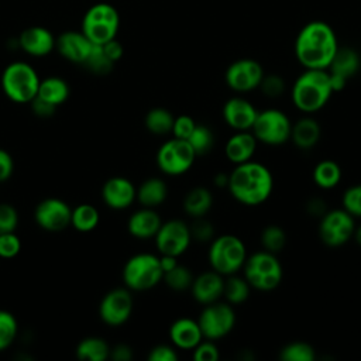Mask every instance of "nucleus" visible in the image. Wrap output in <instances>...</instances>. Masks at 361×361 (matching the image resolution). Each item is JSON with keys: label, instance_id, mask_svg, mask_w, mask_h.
<instances>
[{"label": "nucleus", "instance_id": "obj_1", "mask_svg": "<svg viewBox=\"0 0 361 361\" xmlns=\"http://www.w3.org/2000/svg\"><path fill=\"white\" fill-rule=\"evenodd\" d=\"M337 49L334 30L320 20L302 27L295 41V56L305 69H327Z\"/></svg>", "mask_w": 361, "mask_h": 361}, {"label": "nucleus", "instance_id": "obj_2", "mask_svg": "<svg viewBox=\"0 0 361 361\" xmlns=\"http://www.w3.org/2000/svg\"><path fill=\"white\" fill-rule=\"evenodd\" d=\"M227 188L241 204L259 206L271 196L274 178L265 165L250 159L235 165L228 175Z\"/></svg>", "mask_w": 361, "mask_h": 361}, {"label": "nucleus", "instance_id": "obj_3", "mask_svg": "<svg viewBox=\"0 0 361 361\" xmlns=\"http://www.w3.org/2000/svg\"><path fill=\"white\" fill-rule=\"evenodd\" d=\"M333 93L327 69H305L293 82L290 97L298 110L310 114L323 109Z\"/></svg>", "mask_w": 361, "mask_h": 361}, {"label": "nucleus", "instance_id": "obj_4", "mask_svg": "<svg viewBox=\"0 0 361 361\" xmlns=\"http://www.w3.org/2000/svg\"><path fill=\"white\" fill-rule=\"evenodd\" d=\"M243 271L250 286L262 292H269L278 288L283 275L276 254L265 250L247 255Z\"/></svg>", "mask_w": 361, "mask_h": 361}, {"label": "nucleus", "instance_id": "obj_5", "mask_svg": "<svg viewBox=\"0 0 361 361\" xmlns=\"http://www.w3.org/2000/svg\"><path fill=\"white\" fill-rule=\"evenodd\" d=\"M209 262L213 271L223 276L237 274L247 258L244 243L233 234H223L212 240L209 252Z\"/></svg>", "mask_w": 361, "mask_h": 361}, {"label": "nucleus", "instance_id": "obj_6", "mask_svg": "<svg viewBox=\"0 0 361 361\" xmlns=\"http://www.w3.org/2000/svg\"><path fill=\"white\" fill-rule=\"evenodd\" d=\"M39 82L35 69L21 61L7 65L1 75L3 90L16 103H30L38 93Z\"/></svg>", "mask_w": 361, "mask_h": 361}, {"label": "nucleus", "instance_id": "obj_7", "mask_svg": "<svg viewBox=\"0 0 361 361\" xmlns=\"http://www.w3.org/2000/svg\"><path fill=\"white\" fill-rule=\"evenodd\" d=\"M162 276L159 257L149 252L133 255L123 268V281L131 290H148L157 286Z\"/></svg>", "mask_w": 361, "mask_h": 361}, {"label": "nucleus", "instance_id": "obj_8", "mask_svg": "<svg viewBox=\"0 0 361 361\" xmlns=\"http://www.w3.org/2000/svg\"><path fill=\"white\" fill-rule=\"evenodd\" d=\"M118 25L120 17L117 10L109 3H97L86 11L82 20V32L92 44L103 45L116 38Z\"/></svg>", "mask_w": 361, "mask_h": 361}, {"label": "nucleus", "instance_id": "obj_9", "mask_svg": "<svg viewBox=\"0 0 361 361\" xmlns=\"http://www.w3.org/2000/svg\"><path fill=\"white\" fill-rule=\"evenodd\" d=\"M292 123L289 117L278 109H265L258 111L251 133L258 142L267 145H281L290 138Z\"/></svg>", "mask_w": 361, "mask_h": 361}, {"label": "nucleus", "instance_id": "obj_10", "mask_svg": "<svg viewBox=\"0 0 361 361\" xmlns=\"http://www.w3.org/2000/svg\"><path fill=\"white\" fill-rule=\"evenodd\" d=\"M196 157L197 155L188 140L173 137L159 147L157 152V165L164 173L178 176L192 168Z\"/></svg>", "mask_w": 361, "mask_h": 361}, {"label": "nucleus", "instance_id": "obj_11", "mask_svg": "<svg viewBox=\"0 0 361 361\" xmlns=\"http://www.w3.org/2000/svg\"><path fill=\"white\" fill-rule=\"evenodd\" d=\"M197 323L203 333V337L207 340H220L226 337L235 324V313L230 303L213 302L204 305Z\"/></svg>", "mask_w": 361, "mask_h": 361}, {"label": "nucleus", "instance_id": "obj_12", "mask_svg": "<svg viewBox=\"0 0 361 361\" xmlns=\"http://www.w3.org/2000/svg\"><path fill=\"white\" fill-rule=\"evenodd\" d=\"M355 217L344 209L324 212L319 224V237L327 247H340L353 238Z\"/></svg>", "mask_w": 361, "mask_h": 361}, {"label": "nucleus", "instance_id": "obj_13", "mask_svg": "<svg viewBox=\"0 0 361 361\" xmlns=\"http://www.w3.org/2000/svg\"><path fill=\"white\" fill-rule=\"evenodd\" d=\"M155 245L161 255H182L190 245V227L179 219H172L161 224L155 234Z\"/></svg>", "mask_w": 361, "mask_h": 361}, {"label": "nucleus", "instance_id": "obj_14", "mask_svg": "<svg viewBox=\"0 0 361 361\" xmlns=\"http://www.w3.org/2000/svg\"><path fill=\"white\" fill-rule=\"evenodd\" d=\"M264 75L265 73L259 62L251 58H243L228 65L224 80L231 90L237 93H247L259 87Z\"/></svg>", "mask_w": 361, "mask_h": 361}, {"label": "nucleus", "instance_id": "obj_15", "mask_svg": "<svg viewBox=\"0 0 361 361\" xmlns=\"http://www.w3.org/2000/svg\"><path fill=\"white\" fill-rule=\"evenodd\" d=\"M133 312V296L128 289L116 288L104 295L99 306L100 319L109 326L126 323Z\"/></svg>", "mask_w": 361, "mask_h": 361}, {"label": "nucleus", "instance_id": "obj_16", "mask_svg": "<svg viewBox=\"0 0 361 361\" xmlns=\"http://www.w3.org/2000/svg\"><path fill=\"white\" fill-rule=\"evenodd\" d=\"M72 209L61 199L49 197L38 203L34 212L37 224L47 231H61L71 224Z\"/></svg>", "mask_w": 361, "mask_h": 361}, {"label": "nucleus", "instance_id": "obj_17", "mask_svg": "<svg viewBox=\"0 0 361 361\" xmlns=\"http://www.w3.org/2000/svg\"><path fill=\"white\" fill-rule=\"evenodd\" d=\"M258 110L247 99L235 96L230 97L223 106V118L228 127L237 131L251 130Z\"/></svg>", "mask_w": 361, "mask_h": 361}, {"label": "nucleus", "instance_id": "obj_18", "mask_svg": "<svg viewBox=\"0 0 361 361\" xmlns=\"http://www.w3.org/2000/svg\"><path fill=\"white\" fill-rule=\"evenodd\" d=\"M137 189L131 180L123 176H114L106 180L102 188V197L104 203L116 210L126 209L131 206L135 200Z\"/></svg>", "mask_w": 361, "mask_h": 361}, {"label": "nucleus", "instance_id": "obj_19", "mask_svg": "<svg viewBox=\"0 0 361 361\" xmlns=\"http://www.w3.org/2000/svg\"><path fill=\"white\" fill-rule=\"evenodd\" d=\"M223 286H224L223 275L212 269L207 272H202L200 275L193 278L190 290L196 302L202 305H209V303L217 302L223 296Z\"/></svg>", "mask_w": 361, "mask_h": 361}, {"label": "nucleus", "instance_id": "obj_20", "mask_svg": "<svg viewBox=\"0 0 361 361\" xmlns=\"http://www.w3.org/2000/svg\"><path fill=\"white\" fill-rule=\"evenodd\" d=\"M55 47L65 59L75 63H83L90 54L93 44L82 31H66L56 38Z\"/></svg>", "mask_w": 361, "mask_h": 361}, {"label": "nucleus", "instance_id": "obj_21", "mask_svg": "<svg viewBox=\"0 0 361 361\" xmlns=\"http://www.w3.org/2000/svg\"><path fill=\"white\" fill-rule=\"evenodd\" d=\"M169 338L176 348L193 350L204 337L197 320L190 317H180L171 324Z\"/></svg>", "mask_w": 361, "mask_h": 361}, {"label": "nucleus", "instance_id": "obj_22", "mask_svg": "<svg viewBox=\"0 0 361 361\" xmlns=\"http://www.w3.org/2000/svg\"><path fill=\"white\" fill-rule=\"evenodd\" d=\"M20 47L32 56L48 55L54 48L56 39L52 32L44 27H30L24 30L20 35Z\"/></svg>", "mask_w": 361, "mask_h": 361}, {"label": "nucleus", "instance_id": "obj_23", "mask_svg": "<svg viewBox=\"0 0 361 361\" xmlns=\"http://www.w3.org/2000/svg\"><path fill=\"white\" fill-rule=\"evenodd\" d=\"M257 144L258 141L252 133L237 131L227 140L224 145V154L230 162L237 165L252 158L257 149Z\"/></svg>", "mask_w": 361, "mask_h": 361}, {"label": "nucleus", "instance_id": "obj_24", "mask_svg": "<svg viewBox=\"0 0 361 361\" xmlns=\"http://www.w3.org/2000/svg\"><path fill=\"white\" fill-rule=\"evenodd\" d=\"M162 221L158 213L151 207H142L131 214L128 219V231L133 237L140 240H147L155 237Z\"/></svg>", "mask_w": 361, "mask_h": 361}, {"label": "nucleus", "instance_id": "obj_25", "mask_svg": "<svg viewBox=\"0 0 361 361\" xmlns=\"http://www.w3.org/2000/svg\"><path fill=\"white\" fill-rule=\"evenodd\" d=\"M360 55L353 48L338 47L334 58L327 68V72L333 78L348 82V79H351L360 71Z\"/></svg>", "mask_w": 361, "mask_h": 361}, {"label": "nucleus", "instance_id": "obj_26", "mask_svg": "<svg viewBox=\"0 0 361 361\" xmlns=\"http://www.w3.org/2000/svg\"><path fill=\"white\" fill-rule=\"evenodd\" d=\"M322 137V128L317 120L313 117H302L295 124H292L290 128V138L292 142L299 149H312Z\"/></svg>", "mask_w": 361, "mask_h": 361}, {"label": "nucleus", "instance_id": "obj_27", "mask_svg": "<svg viewBox=\"0 0 361 361\" xmlns=\"http://www.w3.org/2000/svg\"><path fill=\"white\" fill-rule=\"evenodd\" d=\"M168 196V186L161 178H148L137 189L135 199L142 207H157L165 202Z\"/></svg>", "mask_w": 361, "mask_h": 361}, {"label": "nucleus", "instance_id": "obj_28", "mask_svg": "<svg viewBox=\"0 0 361 361\" xmlns=\"http://www.w3.org/2000/svg\"><path fill=\"white\" fill-rule=\"evenodd\" d=\"M213 206V195L203 186H196L183 199V210L193 219L204 217Z\"/></svg>", "mask_w": 361, "mask_h": 361}, {"label": "nucleus", "instance_id": "obj_29", "mask_svg": "<svg viewBox=\"0 0 361 361\" xmlns=\"http://www.w3.org/2000/svg\"><path fill=\"white\" fill-rule=\"evenodd\" d=\"M37 96L58 107L69 97V86L62 78L51 76L39 82Z\"/></svg>", "mask_w": 361, "mask_h": 361}, {"label": "nucleus", "instance_id": "obj_30", "mask_svg": "<svg viewBox=\"0 0 361 361\" xmlns=\"http://www.w3.org/2000/svg\"><path fill=\"white\" fill-rule=\"evenodd\" d=\"M341 180V168L336 161L324 159L313 168V182L322 189L336 188Z\"/></svg>", "mask_w": 361, "mask_h": 361}, {"label": "nucleus", "instance_id": "obj_31", "mask_svg": "<svg viewBox=\"0 0 361 361\" xmlns=\"http://www.w3.org/2000/svg\"><path fill=\"white\" fill-rule=\"evenodd\" d=\"M76 357L83 361H104L110 357V347L103 338L87 337L78 344Z\"/></svg>", "mask_w": 361, "mask_h": 361}, {"label": "nucleus", "instance_id": "obj_32", "mask_svg": "<svg viewBox=\"0 0 361 361\" xmlns=\"http://www.w3.org/2000/svg\"><path fill=\"white\" fill-rule=\"evenodd\" d=\"M250 283L243 276H237L235 274L228 275L227 279H224L223 286V296L226 298L227 303L230 305H240L244 303L250 296Z\"/></svg>", "mask_w": 361, "mask_h": 361}, {"label": "nucleus", "instance_id": "obj_33", "mask_svg": "<svg viewBox=\"0 0 361 361\" xmlns=\"http://www.w3.org/2000/svg\"><path fill=\"white\" fill-rule=\"evenodd\" d=\"M173 114L164 107H154L145 116V127L152 134H168L172 131Z\"/></svg>", "mask_w": 361, "mask_h": 361}, {"label": "nucleus", "instance_id": "obj_34", "mask_svg": "<svg viewBox=\"0 0 361 361\" xmlns=\"http://www.w3.org/2000/svg\"><path fill=\"white\" fill-rule=\"evenodd\" d=\"M99 212L92 204H79L72 210L71 224L79 231H90L99 224Z\"/></svg>", "mask_w": 361, "mask_h": 361}, {"label": "nucleus", "instance_id": "obj_35", "mask_svg": "<svg viewBox=\"0 0 361 361\" xmlns=\"http://www.w3.org/2000/svg\"><path fill=\"white\" fill-rule=\"evenodd\" d=\"M188 141L192 145L196 155H204L213 148L214 135H213V131L210 130V127H207L204 124H196V127L192 131V134L189 135Z\"/></svg>", "mask_w": 361, "mask_h": 361}, {"label": "nucleus", "instance_id": "obj_36", "mask_svg": "<svg viewBox=\"0 0 361 361\" xmlns=\"http://www.w3.org/2000/svg\"><path fill=\"white\" fill-rule=\"evenodd\" d=\"M279 358L283 361H313L316 358V353L310 344L293 341L279 351Z\"/></svg>", "mask_w": 361, "mask_h": 361}, {"label": "nucleus", "instance_id": "obj_37", "mask_svg": "<svg viewBox=\"0 0 361 361\" xmlns=\"http://www.w3.org/2000/svg\"><path fill=\"white\" fill-rule=\"evenodd\" d=\"M261 245L265 251L278 254L286 245V234L283 228L276 224L267 226L261 233Z\"/></svg>", "mask_w": 361, "mask_h": 361}, {"label": "nucleus", "instance_id": "obj_38", "mask_svg": "<svg viewBox=\"0 0 361 361\" xmlns=\"http://www.w3.org/2000/svg\"><path fill=\"white\" fill-rule=\"evenodd\" d=\"M162 279L171 289L185 290V289L190 288V285L193 282V275L189 271V268H186L178 262L172 269L164 272Z\"/></svg>", "mask_w": 361, "mask_h": 361}, {"label": "nucleus", "instance_id": "obj_39", "mask_svg": "<svg viewBox=\"0 0 361 361\" xmlns=\"http://www.w3.org/2000/svg\"><path fill=\"white\" fill-rule=\"evenodd\" d=\"M113 63L107 55L104 54L103 51V47L102 45H97V44H93L92 49H90V54L87 55L86 61L83 62V65L90 69L92 72L97 73V75H104V73H109L113 68Z\"/></svg>", "mask_w": 361, "mask_h": 361}, {"label": "nucleus", "instance_id": "obj_40", "mask_svg": "<svg viewBox=\"0 0 361 361\" xmlns=\"http://www.w3.org/2000/svg\"><path fill=\"white\" fill-rule=\"evenodd\" d=\"M17 322L10 312L0 310V351L6 350L16 338Z\"/></svg>", "mask_w": 361, "mask_h": 361}, {"label": "nucleus", "instance_id": "obj_41", "mask_svg": "<svg viewBox=\"0 0 361 361\" xmlns=\"http://www.w3.org/2000/svg\"><path fill=\"white\" fill-rule=\"evenodd\" d=\"M343 209L353 217H361V183L350 186L343 195Z\"/></svg>", "mask_w": 361, "mask_h": 361}, {"label": "nucleus", "instance_id": "obj_42", "mask_svg": "<svg viewBox=\"0 0 361 361\" xmlns=\"http://www.w3.org/2000/svg\"><path fill=\"white\" fill-rule=\"evenodd\" d=\"M20 250H21V241L14 234V231L0 233V257L13 258L20 252Z\"/></svg>", "mask_w": 361, "mask_h": 361}, {"label": "nucleus", "instance_id": "obj_43", "mask_svg": "<svg viewBox=\"0 0 361 361\" xmlns=\"http://www.w3.org/2000/svg\"><path fill=\"white\" fill-rule=\"evenodd\" d=\"M259 87L268 97H278L285 90V82L279 75H264Z\"/></svg>", "mask_w": 361, "mask_h": 361}, {"label": "nucleus", "instance_id": "obj_44", "mask_svg": "<svg viewBox=\"0 0 361 361\" xmlns=\"http://www.w3.org/2000/svg\"><path fill=\"white\" fill-rule=\"evenodd\" d=\"M193 360L195 361H216L220 354L217 345L213 340H202L193 350Z\"/></svg>", "mask_w": 361, "mask_h": 361}, {"label": "nucleus", "instance_id": "obj_45", "mask_svg": "<svg viewBox=\"0 0 361 361\" xmlns=\"http://www.w3.org/2000/svg\"><path fill=\"white\" fill-rule=\"evenodd\" d=\"M18 224L17 210L7 203H0V233L14 231Z\"/></svg>", "mask_w": 361, "mask_h": 361}, {"label": "nucleus", "instance_id": "obj_46", "mask_svg": "<svg viewBox=\"0 0 361 361\" xmlns=\"http://www.w3.org/2000/svg\"><path fill=\"white\" fill-rule=\"evenodd\" d=\"M196 121L188 116V114H180L178 117H175L173 120V126H172V134L176 138H182V140H188L189 135L192 134V131L196 127Z\"/></svg>", "mask_w": 361, "mask_h": 361}, {"label": "nucleus", "instance_id": "obj_47", "mask_svg": "<svg viewBox=\"0 0 361 361\" xmlns=\"http://www.w3.org/2000/svg\"><path fill=\"white\" fill-rule=\"evenodd\" d=\"M190 234H192V238H196L197 241L206 243V241L213 240L214 228H213L210 221L204 220L203 217H197L195 220V223L190 226Z\"/></svg>", "mask_w": 361, "mask_h": 361}, {"label": "nucleus", "instance_id": "obj_48", "mask_svg": "<svg viewBox=\"0 0 361 361\" xmlns=\"http://www.w3.org/2000/svg\"><path fill=\"white\" fill-rule=\"evenodd\" d=\"M149 361H176L178 354L173 347L166 344H158L154 348H151L148 354Z\"/></svg>", "mask_w": 361, "mask_h": 361}, {"label": "nucleus", "instance_id": "obj_49", "mask_svg": "<svg viewBox=\"0 0 361 361\" xmlns=\"http://www.w3.org/2000/svg\"><path fill=\"white\" fill-rule=\"evenodd\" d=\"M14 169V162L11 155L6 151L0 148V182L7 180Z\"/></svg>", "mask_w": 361, "mask_h": 361}, {"label": "nucleus", "instance_id": "obj_50", "mask_svg": "<svg viewBox=\"0 0 361 361\" xmlns=\"http://www.w3.org/2000/svg\"><path fill=\"white\" fill-rule=\"evenodd\" d=\"M30 103H31V107H32L34 114H37V116H39V117H49V116L54 114V111H55V109H56V106H54V104H51V103H48V102L39 99L38 96H35Z\"/></svg>", "mask_w": 361, "mask_h": 361}, {"label": "nucleus", "instance_id": "obj_51", "mask_svg": "<svg viewBox=\"0 0 361 361\" xmlns=\"http://www.w3.org/2000/svg\"><path fill=\"white\" fill-rule=\"evenodd\" d=\"M102 47H103L104 54L107 55V58H109L111 62H116V61H118V59L123 56V47H121V44H120L116 38L107 41V42L103 44Z\"/></svg>", "mask_w": 361, "mask_h": 361}, {"label": "nucleus", "instance_id": "obj_52", "mask_svg": "<svg viewBox=\"0 0 361 361\" xmlns=\"http://www.w3.org/2000/svg\"><path fill=\"white\" fill-rule=\"evenodd\" d=\"M110 357L116 361H128L133 357L131 348L126 344H118L110 351Z\"/></svg>", "mask_w": 361, "mask_h": 361}, {"label": "nucleus", "instance_id": "obj_53", "mask_svg": "<svg viewBox=\"0 0 361 361\" xmlns=\"http://www.w3.org/2000/svg\"><path fill=\"white\" fill-rule=\"evenodd\" d=\"M159 262H161V268H162L164 272L172 269L178 264L176 257H172V255H161Z\"/></svg>", "mask_w": 361, "mask_h": 361}, {"label": "nucleus", "instance_id": "obj_54", "mask_svg": "<svg viewBox=\"0 0 361 361\" xmlns=\"http://www.w3.org/2000/svg\"><path fill=\"white\" fill-rule=\"evenodd\" d=\"M214 183H216L217 186H227V183H228V176L224 175V173H219V175H216V178H214Z\"/></svg>", "mask_w": 361, "mask_h": 361}, {"label": "nucleus", "instance_id": "obj_55", "mask_svg": "<svg viewBox=\"0 0 361 361\" xmlns=\"http://www.w3.org/2000/svg\"><path fill=\"white\" fill-rule=\"evenodd\" d=\"M353 237L355 238V241L358 243V245H361V226L355 227V230H354V235H353Z\"/></svg>", "mask_w": 361, "mask_h": 361}]
</instances>
